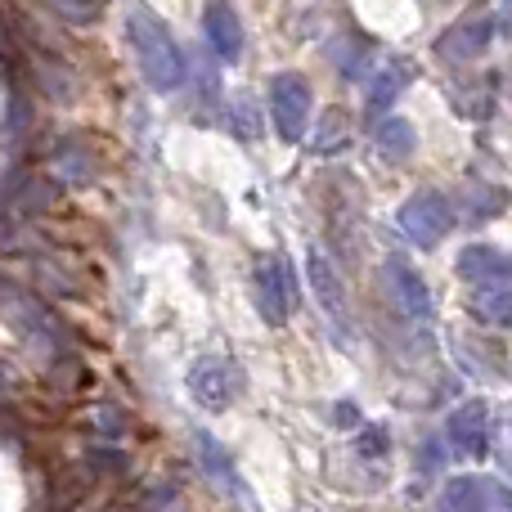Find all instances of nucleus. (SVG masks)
<instances>
[{
  "label": "nucleus",
  "instance_id": "1",
  "mask_svg": "<svg viewBox=\"0 0 512 512\" xmlns=\"http://www.w3.org/2000/svg\"><path fill=\"white\" fill-rule=\"evenodd\" d=\"M126 36H131V50H135V59H140V72L149 77L153 90L171 95V90L185 86V50H180V41L167 32V23H162L149 5H131V14H126Z\"/></svg>",
  "mask_w": 512,
  "mask_h": 512
},
{
  "label": "nucleus",
  "instance_id": "2",
  "mask_svg": "<svg viewBox=\"0 0 512 512\" xmlns=\"http://www.w3.org/2000/svg\"><path fill=\"white\" fill-rule=\"evenodd\" d=\"M454 225V207L445 203L441 194H414L405 207H400V230H405L409 243H418V248H436V243L450 234Z\"/></svg>",
  "mask_w": 512,
  "mask_h": 512
},
{
  "label": "nucleus",
  "instance_id": "3",
  "mask_svg": "<svg viewBox=\"0 0 512 512\" xmlns=\"http://www.w3.org/2000/svg\"><path fill=\"white\" fill-rule=\"evenodd\" d=\"M270 117L274 131L283 140H301L306 135V117H310V86L297 77V72H279L270 81Z\"/></svg>",
  "mask_w": 512,
  "mask_h": 512
},
{
  "label": "nucleus",
  "instance_id": "4",
  "mask_svg": "<svg viewBox=\"0 0 512 512\" xmlns=\"http://www.w3.org/2000/svg\"><path fill=\"white\" fill-rule=\"evenodd\" d=\"M441 504L445 512H512V490L495 477H454Z\"/></svg>",
  "mask_w": 512,
  "mask_h": 512
},
{
  "label": "nucleus",
  "instance_id": "5",
  "mask_svg": "<svg viewBox=\"0 0 512 512\" xmlns=\"http://www.w3.org/2000/svg\"><path fill=\"white\" fill-rule=\"evenodd\" d=\"M256 306L270 324H283L292 315V279H288V265L283 256H265L256 265Z\"/></svg>",
  "mask_w": 512,
  "mask_h": 512
},
{
  "label": "nucleus",
  "instance_id": "6",
  "mask_svg": "<svg viewBox=\"0 0 512 512\" xmlns=\"http://www.w3.org/2000/svg\"><path fill=\"white\" fill-rule=\"evenodd\" d=\"M459 274L472 288H512V256L490 243H472L459 252Z\"/></svg>",
  "mask_w": 512,
  "mask_h": 512
},
{
  "label": "nucleus",
  "instance_id": "7",
  "mask_svg": "<svg viewBox=\"0 0 512 512\" xmlns=\"http://www.w3.org/2000/svg\"><path fill=\"white\" fill-rule=\"evenodd\" d=\"M445 436H450V445L459 454H468V459H486V450H490L486 405H481V400H468V405H459L450 414V423H445Z\"/></svg>",
  "mask_w": 512,
  "mask_h": 512
},
{
  "label": "nucleus",
  "instance_id": "8",
  "mask_svg": "<svg viewBox=\"0 0 512 512\" xmlns=\"http://www.w3.org/2000/svg\"><path fill=\"white\" fill-rule=\"evenodd\" d=\"M387 288H391V297H396V310L405 319H418V324H427V319H432V292H427L423 274H418L414 265L387 261Z\"/></svg>",
  "mask_w": 512,
  "mask_h": 512
},
{
  "label": "nucleus",
  "instance_id": "9",
  "mask_svg": "<svg viewBox=\"0 0 512 512\" xmlns=\"http://www.w3.org/2000/svg\"><path fill=\"white\" fill-rule=\"evenodd\" d=\"M306 270H310V288H315V297H319V306H324L333 333L346 337V292H342V283H337V270L328 265L324 252H310L306 256Z\"/></svg>",
  "mask_w": 512,
  "mask_h": 512
},
{
  "label": "nucleus",
  "instance_id": "10",
  "mask_svg": "<svg viewBox=\"0 0 512 512\" xmlns=\"http://www.w3.org/2000/svg\"><path fill=\"white\" fill-rule=\"evenodd\" d=\"M203 36H207V45L216 50V59H221V63H239V54H243V27H239V14H234L225 0H212V5H207Z\"/></svg>",
  "mask_w": 512,
  "mask_h": 512
},
{
  "label": "nucleus",
  "instance_id": "11",
  "mask_svg": "<svg viewBox=\"0 0 512 512\" xmlns=\"http://www.w3.org/2000/svg\"><path fill=\"white\" fill-rule=\"evenodd\" d=\"M490 36H495V18H468V23H459L454 32H445L441 41H436V50H441V59L459 63V59H477L481 50L490 45Z\"/></svg>",
  "mask_w": 512,
  "mask_h": 512
},
{
  "label": "nucleus",
  "instance_id": "12",
  "mask_svg": "<svg viewBox=\"0 0 512 512\" xmlns=\"http://www.w3.org/2000/svg\"><path fill=\"white\" fill-rule=\"evenodd\" d=\"M189 396H194L203 409H221V405H230V396H234V373L225 369L221 360H203V364H194V373H189Z\"/></svg>",
  "mask_w": 512,
  "mask_h": 512
},
{
  "label": "nucleus",
  "instance_id": "13",
  "mask_svg": "<svg viewBox=\"0 0 512 512\" xmlns=\"http://www.w3.org/2000/svg\"><path fill=\"white\" fill-rule=\"evenodd\" d=\"M194 450H198V468H203L212 481H221L225 495H230V499H248V486H243V477L234 472L230 454H225L221 445L212 441V436H207V432H194Z\"/></svg>",
  "mask_w": 512,
  "mask_h": 512
},
{
  "label": "nucleus",
  "instance_id": "14",
  "mask_svg": "<svg viewBox=\"0 0 512 512\" xmlns=\"http://www.w3.org/2000/svg\"><path fill=\"white\" fill-rule=\"evenodd\" d=\"M472 315L481 324L512 328V288H472Z\"/></svg>",
  "mask_w": 512,
  "mask_h": 512
},
{
  "label": "nucleus",
  "instance_id": "15",
  "mask_svg": "<svg viewBox=\"0 0 512 512\" xmlns=\"http://www.w3.org/2000/svg\"><path fill=\"white\" fill-rule=\"evenodd\" d=\"M405 81H409V68H405V63H387V68L373 77V86H369V113L378 117L382 108L396 104V95L405 90Z\"/></svg>",
  "mask_w": 512,
  "mask_h": 512
},
{
  "label": "nucleus",
  "instance_id": "16",
  "mask_svg": "<svg viewBox=\"0 0 512 512\" xmlns=\"http://www.w3.org/2000/svg\"><path fill=\"white\" fill-rule=\"evenodd\" d=\"M378 149L387 153V158H409V149H414V131H409V122H400V117H391V122L378 126Z\"/></svg>",
  "mask_w": 512,
  "mask_h": 512
},
{
  "label": "nucleus",
  "instance_id": "17",
  "mask_svg": "<svg viewBox=\"0 0 512 512\" xmlns=\"http://www.w3.org/2000/svg\"><path fill=\"white\" fill-rule=\"evenodd\" d=\"M54 14H63L68 23H95L99 18V0H50Z\"/></svg>",
  "mask_w": 512,
  "mask_h": 512
},
{
  "label": "nucleus",
  "instance_id": "18",
  "mask_svg": "<svg viewBox=\"0 0 512 512\" xmlns=\"http://www.w3.org/2000/svg\"><path fill=\"white\" fill-rule=\"evenodd\" d=\"M14 221H9V216H0V252H5V248H14Z\"/></svg>",
  "mask_w": 512,
  "mask_h": 512
}]
</instances>
